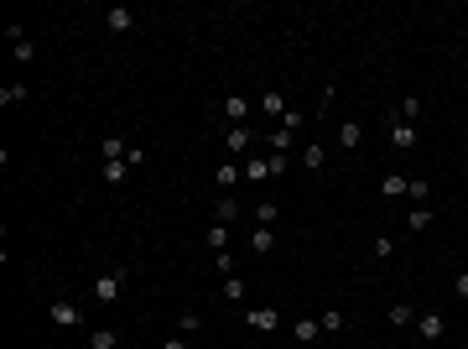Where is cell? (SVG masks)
<instances>
[{
  "label": "cell",
  "instance_id": "cell-1",
  "mask_svg": "<svg viewBox=\"0 0 468 349\" xmlns=\"http://www.w3.org/2000/svg\"><path fill=\"white\" fill-rule=\"evenodd\" d=\"M120 292H125V266H110V271L94 276V302H99V307L120 302Z\"/></svg>",
  "mask_w": 468,
  "mask_h": 349
},
{
  "label": "cell",
  "instance_id": "cell-2",
  "mask_svg": "<svg viewBox=\"0 0 468 349\" xmlns=\"http://www.w3.org/2000/svg\"><path fill=\"white\" fill-rule=\"evenodd\" d=\"M417 333H422V344H426V349H432V344H443V339H448V318L426 307V313H417Z\"/></svg>",
  "mask_w": 468,
  "mask_h": 349
},
{
  "label": "cell",
  "instance_id": "cell-3",
  "mask_svg": "<svg viewBox=\"0 0 468 349\" xmlns=\"http://www.w3.org/2000/svg\"><path fill=\"white\" fill-rule=\"evenodd\" d=\"M224 146H229L234 157H255V130L250 125H229L224 130Z\"/></svg>",
  "mask_w": 468,
  "mask_h": 349
},
{
  "label": "cell",
  "instance_id": "cell-4",
  "mask_svg": "<svg viewBox=\"0 0 468 349\" xmlns=\"http://www.w3.org/2000/svg\"><path fill=\"white\" fill-rule=\"evenodd\" d=\"M245 324L255 329V333H276L281 329V313H276V307H245Z\"/></svg>",
  "mask_w": 468,
  "mask_h": 349
},
{
  "label": "cell",
  "instance_id": "cell-5",
  "mask_svg": "<svg viewBox=\"0 0 468 349\" xmlns=\"http://www.w3.org/2000/svg\"><path fill=\"white\" fill-rule=\"evenodd\" d=\"M224 120L229 125H250V99L245 94H224Z\"/></svg>",
  "mask_w": 468,
  "mask_h": 349
},
{
  "label": "cell",
  "instance_id": "cell-6",
  "mask_svg": "<svg viewBox=\"0 0 468 349\" xmlns=\"http://www.w3.org/2000/svg\"><path fill=\"white\" fill-rule=\"evenodd\" d=\"M52 324H58V329H78V324H84V307H73V302H52Z\"/></svg>",
  "mask_w": 468,
  "mask_h": 349
},
{
  "label": "cell",
  "instance_id": "cell-7",
  "mask_svg": "<svg viewBox=\"0 0 468 349\" xmlns=\"http://www.w3.org/2000/svg\"><path fill=\"white\" fill-rule=\"evenodd\" d=\"M104 26H110V32H130V26H136V11L130 6H110L104 11Z\"/></svg>",
  "mask_w": 468,
  "mask_h": 349
},
{
  "label": "cell",
  "instance_id": "cell-8",
  "mask_svg": "<svg viewBox=\"0 0 468 349\" xmlns=\"http://www.w3.org/2000/svg\"><path fill=\"white\" fill-rule=\"evenodd\" d=\"M302 167H307V172H323V167H328L323 141H307V146H302Z\"/></svg>",
  "mask_w": 468,
  "mask_h": 349
},
{
  "label": "cell",
  "instance_id": "cell-9",
  "mask_svg": "<svg viewBox=\"0 0 468 349\" xmlns=\"http://www.w3.org/2000/svg\"><path fill=\"white\" fill-rule=\"evenodd\" d=\"M239 172H245V183H265V178H271V157H245Z\"/></svg>",
  "mask_w": 468,
  "mask_h": 349
},
{
  "label": "cell",
  "instance_id": "cell-10",
  "mask_svg": "<svg viewBox=\"0 0 468 349\" xmlns=\"http://www.w3.org/2000/svg\"><path fill=\"white\" fill-rule=\"evenodd\" d=\"M250 250H255V256H271V250H276V230L255 224V230H250Z\"/></svg>",
  "mask_w": 468,
  "mask_h": 349
},
{
  "label": "cell",
  "instance_id": "cell-11",
  "mask_svg": "<svg viewBox=\"0 0 468 349\" xmlns=\"http://www.w3.org/2000/svg\"><path fill=\"white\" fill-rule=\"evenodd\" d=\"M291 333H297V344H317V339H323V324H317V318H297Z\"/></svg>",
  "mask_w": 468,
  "mask_h": 349
},
{
  "label": "cell",
  "instance_id": "cell-12",
  "mask_svg": "<svg viewBox=\"0 0 468 349\" xmlns=\"http://www.w3.org/2000/svg\"><path fill=\"white\" fill-rule=\"evenodd\" d=\"M391 146H400V152H411V146H417V125L396 120V125H391Z\"/></svg>",
  "mask_w": 468,
  "mask_h": 349
},
{
  "label": "cell",
  "instance_id": "cell-13",
  "mask_svg": "<svg viewBox=\"0 0 468 349\" xmlns=\"http://www.w3.org/2000/svg\"><path fill=\"white\" fill-rule=\"evenodd\" d=\"M234 219H239V204H234L229 193H224L219 204H213V224H234Z\"/></svg>",
  "mask_w": 468,
  "mask_h": 349
},
{
  "label": "cell",
  "instance_id": "cell-14",
  "mask_svg": "<svg viewBox=\"0 0 468 349\" xmlns=\"http://www.w3.org/2000/svg\"><path fill=\"white\" fill-rule=\"evenodd\" d=\"M260 110H265V115H276V120H281V115H286V110H291V104H286V94H276V89H271V94H260Z\"/></svg>",
  "mask_w": 468,
  "mask_h": 349
},
{
  "label": "cell",
  "instance_id": "cell-15",
  "mask_svg": "<svg viewBox=\"0 0 468 349\" xmlns=\"http://www.w3.org/2000/svg\"><path fill=\"white\" fill-rule=\"evenodd\" d=\"M339 141H343V152H354L359 141H365V125L359 120H343V130H339Z\"/></svg>",
  "mask_w": 468,
  "mask_h": 349
},
{
  "label": "cell",
  "instance_id": "cell-16",
  "mask_svg": "<svg viewBox=\"0 0 468 349\" xmlns=\"http://www.w3.org/2000/svg\"><path fill=\"white\" fill-rule=\"evenodd\" d=\"M391 324H396V329H417V307H411V302H396V307H391Z\"/></svg>",
  "mask_w": 468,
  "mask_h": 349
},
{
  "label": "cell",
  "instance_id": "cell-17",
  "mask_svg": "<svg viewBox=\"0 0 468 349\" xmlns=\"http://www.w3.org/2000/svg\"><path fill=\"white\" fill-rule=\"evenodd\" d=\"M406 183H411V178H400V172H385V178H380V193H385V198H400V193H406Z\"/></svg>",
  "mask_w": 468,
  "mask_h": 349
},
{
  "label": "cell",
  "instance_id": "cell-18",
  "mask_svg": "<svg viewBox=\"0 0 468 349\" xmlns=\"http://www.w3.org/2000/svg\"><path fill=\"white\" fill-rule=\"evenodd\" d=\"M0 104H6V110L26 104V84H6V89H0Z\"/></svg>",
  "mask_w": 468,
  "mask_h": 349
},
{
  "label": "cell",
  "instance_id": "cell-19",
  "mask_svg": "<svg viewBox=\"0 0 468 349\" xmlns=\"http://www.w3.org/2000/svg\"><path fill=\"white\" fill-rule=\"evenodd\" d=\"M276 219H281V209L271 204V198H260V204H255V224H265V230H271Z\"/></svg>",
  "mask_w": 468,
  "mask_h": 349
},
{
  "label": "cell",
  "instance_id": "cell-20",
  "mask_svg": "<svg viewBox=\"0 0 468 349\" xmlns=\"http://www.w3.org/2000/svg\"><path fill=\"white\" fill-rule=\"evenodd\" d=\"M125 172H130V162H104L99 167V183H125Z\"/></svg>",
  "mask_w": 468,
  "mask_h": 349
},
{
  "label": "cell",
  "instance_id": "cell-21",
  "mask_svg": "<svg viewBox=\"0 0 468 349\" xmlns=\"http://www.w3.org/2000/svg\"><path fill=\"white\" fill-rule=\"evenodd\" d=\"M89 349H120V333H115V329H94Z\"/></svg>",
  "mask_w": 468,
  "mask_h": 349
},
{
  "label": "cell",
  "instance_id": "cell-22",
  "mask_svg": "<svg viewBox=\"0 0 468 349\" xmlns=\"http://www.w3.org/2000/svg\"><path fill=\"white\" fill-rule=\"evenodd\" d=\"M11 58H16V63H32V58H37V42H32V37H21V42H11Z\"/></svg>",
  "mask_w": 468,
  "mask_h": 349
},
{
  "label": "cell",
  "instance_id": "cell-23",
  "mask_svg": "<svg viewBox=\"0 0 468 349\" xmlns=\"http://www.w3.org/2000/svg\"><path fill=\"white\" fill-rule=\"evenodd\" d=\"M317 324H323V333H339V329H343V313H339V307H323V313H317Z\"/></svg>",
  "mask_w": 468,
  "mask_h": 349
},
{
  "label": "cell",
  "instance_id": "cell-24",
  "mask_svg": "<svg viewBox=\"0 0 468 349\" xmlns=\"http://www.w3.org/2000/svg\"><path fill=\"white\" fill-rule=\"evenodd\" d=\"M224 245H229V224H213V230H208V250H213V256H219Z\"/></svg>",
  "mask_w": 468,
  "mask_h": 349
},
{
  "label": "cell",
  "instance_id": "cell-25",
  "mask_svg": "<svg viewBox=\"0 0 468 349\" xmlns=\"http://www.w3.org/2000/svg\"><path fill=\"white\" fill-rule=\"evenodd\" d=\"M400 120L417 125V120H422V99H411V94H406V99H400Z\"/></svg>",
  "mask_w": 468,
  "mask_h": 349
},
{
  "label": "cell",
  "instance_id": "cell-26",
  "mask_svg": "<svg viewBox=\"0 0 468 349\" xmlns=\"http://www.w3.org/2000/svg\"><path fill=\"white\" fill-rule=\"evenodd\" d=\"M426 224H432V209H426V204L406 214V230H426Z\"/></svg>",
  "mask_w": 468,
  "mask_h": 349
},
{
  "label": "cell",
  "instance_id": "cell-27",
  "mask_svg": "<svg viewBox=\"0 0 468 349\" xmlns=\"http://www.w3.org/2000/svg\"><path fill=\"white\" fill-rule=\"evenodd\" d=\"M177 329H182V333H198V329H203V313H193V307H187V313L177 318Z\"/></svg>",
  "mask_w": 468,
  "mask_h": 349
},
{
  "label": "cell",
  "instance_id": "cell-28",
  "mask_svg": "<svg viewBox=\"0 0 468 349\" xmlns=\"http://www.w3.org/2000/svg\"><path fill=\"white\" fill-rule=\"evenodd\" d=\"M224 298L239 302V298H245V281H239V276H224Z\"/></svg>",
  "mask_w": 468,
  "mask_h": 349
},
{
  "label": "cell",
  "instance_id": "cell-29",
  "mask_svg": "<svg viewBox=\"0 0 468 349\" xmlns=\"http://www.w3.org/2000/svg\"><path fill=\"white\" fill-rule=\"evenodd\" d=\"M374 256L391 261V256H396V240H391V235H380V240H374Z\"/></svg>",
  "mask_w": 468,
  "mask_h": 349
},
{
  "label": "cell",
  "instance_id": "cell-30",
  "mask_svg": "<svg viewBox=\"0 0 468 349\" xmlns=\"http://www.w3.org/2000/svg\"><path fill=\"white\" fill-rule=\"evenodd\" d=\"M265 141H271V152H286V146H291V130L276 125V136H265Z\"/></svg>",
  "mask_w": 468,
  "mask_h": 349
},
{
  "label": "cell",
  "instance_id": "cell-31",
  "mask_svg": "<svg viewBox=\"0 0 468 349\" xmlns=\"http://www.w3.org/2000/svg\"><path fill=\"white\" fill-rule=\"evenodd\" d=\"M239 178H245V172H239V167H219V188H234Z\"/></svg>",
  "mask_w": 468,
  "mask_h": 349
},
{
  "label": "cell",
  "instance_id": "cell-32",
  "mask_svg": "<svg viewBox=\"0 0 468 349\" xmlns=\"http://www.w3.org/2000/svg\"><path fill=\"white\" fill-rule=\"evenodd\" d=\"M297 125H302V110H286V115H281V130H291V136H297Z\"/></svg>",
  "mask_w": 468,
  "mask_h": 349
},
{
  "label": "cell",
  "instance_id": "cell-33",
  "mask_svg": "<svg viewBox=\"0 0 468 349\" xmlns=\"http://www.w3.org/2000/svg\"><path fill=\"white\" fill-rule=\"evenodd\" d=\"M453 292H458V298H468V271H463L458 281H453Z\"/></svg>",
  "mask_w": 468,
  "mask_h": 349
},
{
  "label": "cell",
  "instance_id": "cell-34",
  "mask_svg": "<svg viewBox=\"0 0 468 349\" xmlns=\"http://www.w3.org/2000/svg\"><path fill=\"white\" fill-rule=\"evenodd\" d=\"M162 349H187V344L177 339V333H172V339H162Z\"/></svg>",
  "mask_w": 468,
  "mask_h": 349
}]
</instances>
